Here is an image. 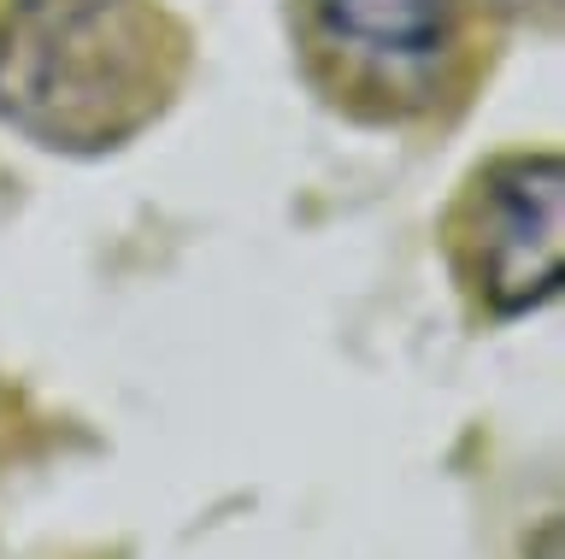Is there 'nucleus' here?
<instances>
[{
  "label": "nucleus",
  "mask_w": 565,
  "mask_h": 559,
  "mask_svg": "<svg viewBox=\"0 0 565 559\" xmlns=\"http://www.w3.org/2000/svg\"><path fill=\"white\" fill-rule=\"evenodd\" d=\"M501 7H530V0H501Z\"/></svg>",
  "instance_id": "20e7f679"
},
{
  "label": "nucleus",
  "mask_w": 565,
  "mask_h": 559,
  "mask_svg": "<svg viewBox=\"0 0 565 559\" xmlns=\"http://www.w3.org/2000/svg\"><path fill=\"white\" fill-rule=\"evenodd\" d=\"M318 30L348 54L418 65L448 36V0H307Z\"/></svg>",
  "instance_id": "7ed1b4c3"
},
{
  "label": "nucleus",
  "mask_w": 565,
  "mask_h": 559,
  "mask_svg": "<svg viewBox=\"0 0 565 559\" xmlns=\"http://www.w3.org/2000/svg\"><path fill=\"white\" fill-rule=\"evenodd\" d=\"M565 271V171L554 153L501 160L471 206V277L494 312H530Z\"/></svg>",
  "instance_id": "f03ea898"
},
{
  "label": "nucleus",
  "mask_w": 565,
  "mask_h": 559,
  "mask_svg": "<svg viewBox=\"0 0 565 559\" xmlns=\"http://www.w3.org/2000/svg\"><path fill=\"white\" fill-rule=\"evenodd\" d=\"M177 30L153 0H12L0 12V118L42 148L100 153L159 112Z\"/></svg>",
  "instance_id": "f257e3e1"
}]
</instances>
